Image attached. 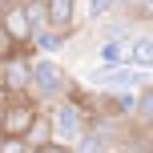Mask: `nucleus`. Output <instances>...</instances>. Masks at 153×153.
<instances>
[{"mask_svg": "<svg viewBox=\"0 0 153 153\" xmlns=\"http://www.w3.org/2000/svg\"><path fill=\"white\" fill-rule=\"evenodd\" d=\"M32 93H36L45 105L73 97V81H69V73H65L48 53H32Z\"/></svg>", "mask_w": 153, "mask_h": 153, "instance_id": "obj_1", "label": "nucleus"}, {"mask_svg": "<svg viewBox=\"0 0 153 153\" xmlns=\"http://www.w3.org/2000/svg\"><path fill=\"white\" fill-rule=\"evenodd\" d=\"M53 125H56V141L76 149V141L89 133V105H81V97H65V101H53Z\"/></svg>", "mask_w": 153, "mask_h": 153, "instance_id": "obj_2", "label": "nucleus"}, {"mask_svg": "<svg viewBox=\"0 0 153 153\" xmlns=\"http://www.w3.org/2000/svg\"><path fill=\"white\" fill-rule=\"evenodd\" d=\"M40 109H45V101L36 93H8L4 117H0V133L4 137H28V129H32Z\"/></svg>", "mask_w": 153, "mask_h": 153, "instance_id": "obj_3", "label": "nucleus"}, {"mask_svg": "<svg viewBox=\"0 0 153 153\" xmlns=\"http://www.w3.org/2000/svg\"><path fill=\"white\" fill-rule=\"evenodd\" d=\"M36 36V24H32V8L28 0H4V53L12 48H32Z\"/></svg>", "mask_w": 153, "mask_h": 153, "instance_id": "obj_4", "label": "nucleus"}, {"mask_svg": "<svg viewBox=\"0 0 153 153\" xmlns=\"http://www.w3.org/2000/svg\"><path fill=\"white\" fill-rule=\"evenodd\" d=\"M28 141L32 149H40V145H48V141H56V125H53V109H40L36 113V121H32V129H28Z\"/></svg>", "mask_w": 153, "mask_h": 153, "instance_id": "obj_5", "label": "nucleus"}, {"mask_svg": "<svg viewBox=\"0 0 153 153\" xmlns=\"http://www.w3.org/2000/svg\"><path fill=\"white\" fill-rule=\"evenodd\" d=\"M48 24L73 32V24H76V0H48Z\"/></svg>", "mask_w": 153, "mask_h": 153, "instance_id": "obj_6", "label": "nucleus"}, {"mask_svg": "<svg viewBox=\"0 0 153 153\" xmlns=\"http://www.w3.org/2000/svg\"><path fill=\"white\" fill-rule=\"evenodd\" d=\"M65 40H69V32L48 24V28H40L36 36H32V53H48V56H53V53H61V48H65Z\"/></svg>", "mask_w": 153, "mask_h": 153, "instance_id": "obj_7", "label": "nucleus"}, {"mask_svg": "<svg viewBox=\"0 0 153 153\" xmlns=\"http://www.w3.org/2000/svg\"><path fill=\"white\" fill-rule=\"evenodd\" d=\"M129 65L153 69V28H145V32H137V36H133V56H129Z\"/></svg>", "mask_w": 153, "mask_h": 153, "instance_id": "obj_8", "label": "nucleus"}, {"mask_svg": "<svg viewBox=\"0 0 153 153\" xmlns=\"http://www.w3.org/2000/svg\"><path fill=\"white\" fill-rule=\"evenodd\" d=\"M133 125H137V129H153V85L141 89V101H137V113H133Z\"/></svg>", "mask_w": 153, "mask_h": 153, "instance_id": "obj_9", "label": "nucleus"}, {"mask_svg": "<svg viewBox=\"0 0 153 153\" xmlns=\"http://www.w3.org/2000/svg\"><path fill=\"white\" fill-rule=\"evenodd\" d=\"M117 4H121V0H85V16L97 24V20H105V16H113Z\"/></svg>", "mask_w": 153, "mask_h": 153, "instance_id": "obj_10", "label": "nucleus"}, {"mask_svg": "<svg viewBox=\"0 0 153 153\" xmlns=\"http://www.w3.org/2000/svg\"><path fill=\"white\" fill-rule=\"evenodd\" d=\"M0 153H32V145L24 137H4V145H0Z\"/></svg>", "mask_w": 153, "mask_h": 153, "instance_id": "obj_11", "label": "nucleus"}, {"mask_svg": "<svg viewBox=\"0 0 153 153\" xmlns=\"http://www.w3.org/2000/svg\"><path fill=\"white\" fill-rule=\"evenodd\" d=\"M32 153H76V149L65 145V141H48V145H40V149H32Z\"/></svg>", "mask_w": 153, "mask_h": 153, "instance_id": "obj_12", "label": "nucleus"}, {"mask_svg": "<svg viewBox=\"0 0 153 153\" xmlns=\"http://www.w3.org/2000/svg\"><path fill=\"white\" fill-rule=\"evenodd\" d=\"M133 12H137V20H153V0H137Z\"/></svg>", "mask_w": 153, "mask_h": 153, "instance_id": "obj_13", "label": "nucleus"}, {"mask_svg": "<svg viewBox=\"0 0 153 153\" xmlns=\"http://www.w3.org/2000/svg\"><path fill=\"white\" fill-rule=\"evenodd\" d=\"M121 4H125V8H133V4H137V0H121Z\"/></svg>", "mask_w": 153, "mask_h": 153, "instance_id": "obj_14", "label": "nucleus"}]
</instances>
